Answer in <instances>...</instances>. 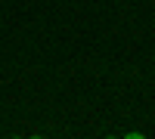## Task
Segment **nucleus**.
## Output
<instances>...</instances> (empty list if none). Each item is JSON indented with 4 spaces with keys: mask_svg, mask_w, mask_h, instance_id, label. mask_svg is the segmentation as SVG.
Masks as SVG:
<instances>
[{
    "mask_svg": "<svg viewBox=\"0 0 155 139\" xmlns=\"http://www.w3.org/2000/svg\"><path fill=\"white\" fill-rule=\"evenodd\" d=\"M106 139H115V136H106Z\"/></svg>",
    "mask_w": 155,
    "mask_h": 139,
    "instance_id": "7ed1b4c3",
    "label": "nucleus"
},
{
    "mask_svg": "<svg viewBox=\"0 0 155 139\" xmlns=\"http://www.w3.org/2000/svg\"><path fill=\"white\" fill-rule=\"evenodd\" d=\"M31 139H41V136H31Z\"/></svg>",
    "mask_w": 155,
    "mask_h": 139,
    "instance_id": "f03ea898",
    "label": "nucleus"
},
{
    "mask_svg": "<svg viewBox=\"0 0 155 139\" xmlns=\"http://www.w3.org/2000/svg\"><path fill=\"white\" fill-rule=\"evenodd\" d=\"M124 139H146L143 133H137V130H130V133H124Z\"/></svg>",
    "mask_w": 155,
    "mask_h": 139,
    "instance_id": "f257e3e1",
    "label": "nucleus"
}]
</instances>
